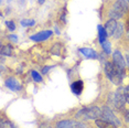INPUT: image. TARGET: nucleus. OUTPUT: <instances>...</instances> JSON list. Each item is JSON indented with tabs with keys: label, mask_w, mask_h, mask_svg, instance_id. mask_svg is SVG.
Masks as SVG:
<instances>
[{
	"label": "nucleus",
	"mask_w": 129,
	"mask_h": 128,
	"mask_svg": "<svg viewBox=\"0 0 129 128\" xmlns=\"http://www.w3.org/2000/svg\"><path fill=\"white\" fill-rule=\"evenodd\" d=\"M102 117L104 120L106 121H109L111 124H115L116 126H120L121 123H120V120L118 119V117L114 114L113 110H111L109 107H103L102 109Z\"/></svg>",
	"instance_id": "5"
},
{
	"label": "nucleus",
	"mask_w": 129,
	"mask_h": 128,
	"mask_svg": "<svg viewBox=\"0 0 129 128\" xmlns=\"http://www.w3.org/2000/svg\"><path fill=\"white\" fill-rule=\"evenodd\" d=\"M56 128H86L84 124L76 120H61L56 124Z\"/></svg>",
	"instance_id": "6"
},
{
	"label": "nucleus",
	"mask_w": 129,
	"mask_h": 128,
	"mask_svg": "<svg viewBox=\"0 0 129 128\" xmlns=\"http://www.w3.org/2000/svg\"><path fill=\"white\" fill-rule=\"evenodd\" d=\"M6 86H7L9 89H11V91H13V92L20 91V89L22 88V86L20 85V83L14 77L7 78V81H6Z\"/></svg>",
	"instance_id": "10"
},
{
	"label": "nucleus",
	"mask_w": 129,
	"mask_h": 128,
	"mask_svg": "<svg viewBox=\"0 0 129 128\" xmlns=\"http://www.w3.org/2000/svg\"><path fill=\"white\" fill-rule=\"evenodd\" d=\"M98 37H99V42L104 43L106 41V38H107V33L105 28H103L102 25H98Z\"/></svg>",
	"instance_id": "15"
},
{
	"label": "nucleus",
	"mask_w": 129,
	"mask_h": 128,
	"mask_svg": "<svg viewBox=\"0 0 129 128\" xmlns=\"http://www.w3.org/2000/svg\"><path fill=\"white\" fill-rule=\"evenodd\" d=\"M127 24H128V29H129V20H128V23H127Z\"/></svg>",
	"instance_id": "31"
},
{
	"label": "nucleus",
	"mask_w": 129,
	"mask_h": 128,
	"mask_svg": "<svg viewBox=\"0 0 129 128\" xmlns=\"http://www.w3.org/2000/svg\"><path fill=\"white\" fill-rule=\"evenodd\" d=\"M60 50H61V45L60 44H55L51 51H52V53L55 54V55H60Z\"/></svg>",
	"instance_id": "21"
},
{
	"label": "nucleus",
	"mask_w": 129,
	"mask_h": 128,
	"mask_svg": "<svg viewBox=\"0 0 129 128\" xmlns=\"http://www.w3.org/2000/svg\"><path fill=\"white\" fill-rule=\"evenodd\" d=\"M105 73L106 76L110 80V82L115 85H120L122 83L124 80V75H125V71L120 70L116 64H114L113 62H106L104 66Z\"/></svg>",
	"instance_id": "1"
},
{
	"label": "nucleus",
	"mask_w": 129,
	"mask_h": 128,
	"mask_svg": "<svg viewBox=\"0 0 129 128\" xmlns=\"http://www.w3.org/2000/svg\"><path fill=\"white\" fill-rule=\"evenodd\" d=\"M122 33H124V25L120 24V23H118L115 33H114V37H115V39H119V38L122 36Z\"/></svg>",
	"instance_id": "16"
},
{
	"label": "nucleus",
	"mask_w": 129,
	"mask_h": 128,
	"mask_svg": "<svg viewBox=\"0 0 129 128\" xmlns=\"http://www.w3.org/2000/svg\"><path fill=\"white\" fill-rule=\"evenodd\" d=\"M36 24V21L32 19H23L21 20V25L23 27H32V25Z\"/></svg>",
	"instance_id": "18"
},
{
	"label": "nucleus",
	"mask_w": 129,
	"mask_h": 128,
	"mask_svg": "<svg viewBox=\"0 0 129 128\" xmlns=\"http://www.w3.org/2000/svg\"><path fill=\"white\" fill-rule=\"evenodd\" d=\"M71 89H72V92L74 93L75 95H81L82 92H83V89H84L83 81L77 80V81H75V82H73L71 84Z\"/></svg>",
	"instance_id": "11"
},
{
	"label": "nucleus",
	"mask_w": 129,
	"mask_h": 128,
	"mask_svg": "<svg viewBox=\"0 0 129 128\" xmlns=\"http://www.w3.org/2000/svg\"><path fill=\"white\" fill-rule=\"evenodd\" d=\"M31 75H32V78L34 80V82H37V83L42 82V76H41L40 73H38L37 71H32L31 72Z\"/></svg>",
	"instance_id": "19"
},
{
	"label": "nucleus",
	"mask_w": 129,
	"mask_h": 128,
	"mask_svg": "<svg viewBox=\"0 0 129 128\" xmlns=\"http://www.w3.org/2000/svg\"><path fill=\"white\" fill-rule=\"evenodd\" d=\"M117 25H118V23H117V21L115 19L108 20L106 22V24H105V30H106L107 36H109V37L114 36V33H115V31L117 29Z\"/></svg>",
	"instance_id": "9"
},
{
	"label": "nucleus",
	"mask_w": 129,
	"mask_h": 128,
	"mask_svg": "<svg viewBox=\"0 0 129 128\" xmlns=\"http://www.w3.org/2000/svg\"><path fill=\"white\" fill-rule=\"evenodd\" d=\"M76 118H82V119H99L102 117V109L97 106H92V107H84L81 110H78L75 115Z\"/></svg>",
	"instance_id": "2"
},
{
	"label": "nucleus",
	"mask_w": 129,
	"mask_h": 128,
	"mask_svg": "<svg viewBox=\"0 0 129 128\" xmlns=\"http://www.w3.org/2000/svg\"><path fill=\"white\" fill-rule=\"evenodd\" d=\"M127 38H128V40H129V29H128V31H127Z\"/></svg>",
	"instance_id": "30"
},
{
	"label": "nucleus",
	"mask_w": 129,
	"mask_h": 128,
	"mask_svg": "<svg viewBox=\"0 0 129 128\" xmlns=\"http://www.w3.org/2000/svg\"><path fill=\"white\" fill-rule=\"evenodd\" d=\"M95 124L98 128H118V126H116L115 124H111L109 121L104 120V119H96Z\"/></svg>",
	"instance_id": "13"
},
{
	"label": "nucleus",
	"mask_w": 129,
	"mask_h": 128,
	"mask_svg": "<svg viewBox=\"0 0 129 128\" xmlns=\"http://www.w3.org/2000/svg\"><path fill=\"white\" fill-rule=\"evenodd\" d=\"M8 38H9V40H10L11 42H13V43H17V42H18V37L14 36V34H10V36L8 37Z\"/></svg>",
	"instance_id": "23"
},
{
	"label": "nucleus",
	"mask_w": 129,
	"mask_h": 128,
	"mask_svg": "<svg viewBox=\"0 0 129 128\" xmlns=\"http://www.w3.org/2000/svg\"><path fill=\"white\" fill-rule=\"evenodd\" d=\"M113 63L116 64V65L118 66L120 70L125 71V69H126L125 60H124V57H122V54L120 53L118 50L115 51V52H114V54H113Z\"/></svg>",
	"instance_id": "8"
},
{
	"label": "nucleus",
	"mask_w": 129,
	"mask_h": 128,
	"mask_svg": "<svg viewBox=\"0 0 129 128\" xmlns=\"http://www.w3.org/2000/svg\"><path fill=\"white\" fill-rule=\"evenodd\" d=\"M0 53L1 55H5V56H10L12 54V46L7 44V45H2L1 50H0Z\"/></svg>",
	"instance_id": "14"
},
{
	"label": "nucleus",
	"mask_w": 129,
	"mask_h": 128,
	"mask_svg": "<svg viewBox=\"0 0 129 128\" xmlns=\"http://www.w3.org/2000/svg\"><path fill=\"white\" fill-rule=\"evenodd\" d=\"M127 103V98H126V89L124 87H119L118 89L114 94V100H113V105L116 109L121 110L125 107Z\"/></svg>",
	"instance_id": "4"
},
{
	"label": "nucleus",
	"mask_w": 129,
	"mask_h": 128,
	"mask_svg": "<svg viewBox=\"0 0 129 128\" xmlns=\"http://www.w3.org/2000/svg\"><path fill=\"white\" fill-rule=\"evenodd\" d=\"M122 1H124V2H126V4H128V5H129V0H122Z\"/></svg>",
	"instance_id": "29"
},
{
	"label": "nucleus",
	"mask_w": 129,
	"mask_h": 128,
	"mask_svg": "<svg viewBox=\"0 0 129 128\" xmlns=\"http://www.w3.org/2000/svg\"><path fill=\"white\" fill-rule=\"evenodd\" d=\"M78 51H80L85 57H87V59H97V57H98V54L96 53V52L94 51L93 49H89V48H82V49H80Z\"/></svg>",
	"instance_id": "12"
},
{
	"label": "nucleus",
	"mask_w": 129,
	"mask_h": 128,
	"mask_svg": "<svg viewBox=\"0 0 129 128\" xmlns=\"http://www.w3.org/2000/svg\"><path fill=\"white\" fill-rule=\"evenodd\" d=\"M126 61H127V64H128V66H129V52L126 53Z\"/></svg>",
	"instance_id": "27"
},
{
	"label": "nucleus",
	"mask_w": 129,
	"mask_h": 128,
	"mask_svg": "<svg viewBox=\"0 0 129 128\" xmlns=\"http://www.w3.org/2000/svg\"><path fill=\"white\" fill-rule=\"evenodd\" d=\"M0 128H17L14 126L13 123H11L10 120H6V119H1V126Z\"/></svg>",
	"instance_id": "17"
},
{
	"label": "nucleus",
	"mask_w": 129,
	"mask_h": 128,
	"mask_svg": "<svg viewBox=\"0 0 129 128\" xmlns=\"http://www.w3.org/2000/svg\"><path fill=\"white\" fill-rule=\"evenodd\" d=\"M21 1H22V2H23V1H24V0H21Z\"/></svg>",
	"instance_id": "32"
},
{
	"label": "nucleus",
	"mask_w": 129,
	"mask_h": 128,
	"mask_svg": "<svg viewBox=\"0 0 129 128\" xmlns=\"http://www.w3.org/2000/svg\"><path fill=\"white\" fill-rule=\"evenodd\" d=\"M6 24H7V27H8V29H9L10 31H13L14 29H16V24H14L13 21H7L6 22Z\"/></svg>",
	"instance_id": "22"
},
{
	"label": "nucleus",
	"mask_w": 129,
	"mask_h": 128,
	"mask_svg": "<svg viewBox=\"0 0 129 128\" xmlns=\"http://www.w3.org/2000/svg\"><path fill=\"white\" fill-rule=\"evenodd\" d=\"M129 5L124 2L122 0H117V1L114 4L113 8H111L110 12H109V17L110 19H120L124 14L128 11Z\"/></svg>",
	"instance_id": "3"
},
{
	"label": "nucleus",
	"mask_w": 129,
	"mask_h": 128,
	"mask_svg": "<svg viewBox=\"0 0 129 128\" xmlns=\"http://www.w3.org/2000/svg\"><path fill=\"white\" fill-rule=\"evenodd\" d=\"M126 89V98H127V103L129 104V85L127 87H125Z\"/></svg>",
	"instance_id": "25"
},
{
	"label": "nucleus",
	"mask_w": 129,
	"mask_h": 128,
	"mask_svg": "<svg viewBox=\"0 0 129 128\" xmlns=\"http://www.w3.org/2000/svg\"><path fill=\"white\" fill-rule=\"evenodd\" d=\"M53 34V32L51 30H45V31H41L39 33H36L33 36H31V40L32 41H36V42H41V41H45L48 40L50 37Z\"/></svg>",
	"instance_id": "7"
},
{
	"label": "nucleus",
	"mask_w": 129,
	"mask_h": 128,
	"mask_svg": "<svg viewBox=\"0 0 129 128\" xmlns=\"http://www.w3.org/2000/svg\"><path fill=\"white\" fill-rule=\"evenodd\" d=\"M124 118H125V120L129 124V109L125 110V112H124Z\"/></svg>",
	"instance_id": "24"
},
{
	"label": "nucleus",
	"mask_w": 129,
	"mask_h": 128,
	"mask_svg": "<svg viewBox=\"0 0 129 128\" xmlns=\"http://www.w3.org/2000/svg\"><path fill=\"white\" fill-rule=\"evenodd\" d=\"M38 1H39V4H43V2H44L45 0H38Z\"/></svg>",
	"instance_id": "28"
},
{
	"label": "nucleus",
	"mask_w": 129,
	"mask_h": 128,
	"mask_svg": "<svg viewBox=\"0 0 129 128\" xmlns=\"http://www.w3.org/2000/svg\"><path fill=\"white\" fill-rule=\"evenodd\" d=\"M51 69H52V66H45V68L42 69V73L43 74H46L49 72V70H51Z\"/></svg>",
	"instance_id": "26"
},
{
	"label": "nucleus",
	"mask_w": 129,
	"mask_h": 128,
	"mask_svg": "<svg viewBox=\"0 0 129 128\" xmlns=\"http://www.w3.org/2000/svg\"><path fill=\"white\" fill-rule=\"evenodd\" d=\"M102 45H103V50H104L105 53H106V54H110V52H111L110 43L107 42V41H105L104 43H102Z\"/></svg>",
	"instance_id": "20"
}]
</instances>
